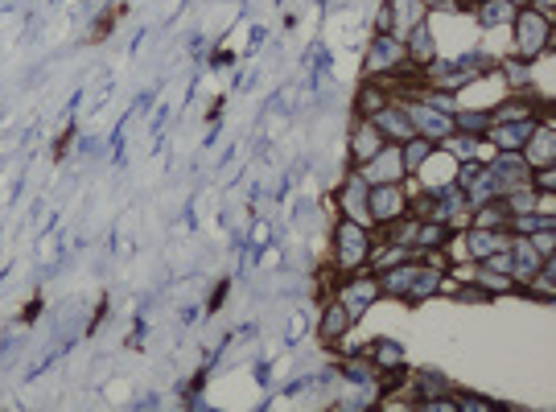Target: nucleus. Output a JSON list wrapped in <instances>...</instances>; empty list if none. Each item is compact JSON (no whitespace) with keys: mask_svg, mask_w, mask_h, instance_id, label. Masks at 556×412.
Returning <instances> with one entry per match:
<instances>
[{"mask_svg":"<svg viewBox=\"0 0 556 412\" xmlns=\"http://www.w3.org/2000/svg\"><path fill=\"white\" fill-rule=\"evenodd\" d=\"M375 252V227H363L355 219H338L334 227V264L342 272H363Z\"/></svg>","mask_w":556,"mask_h":412,"instance_id":"1","label":"nucleus"},{"mask_svg":"<svg viewBox=\"0 0 556 412\" xmlns=\"http://www.w3.org/2000/svg\"><path fill=\"white\" fill-rule=\"evenodd\" d=\"M507 29H511V54H515V58L532 62V58H540L544 50H552V21L540 17L536 9H519L515 21H511Z\"/></svg>","mask_w":556,"mask_h":412,"instance_id":"2","label":"nucleus"},{"mask_svg":"<svg viewBox=\"0 0 556 412\" xmlns=\"http://www.w3.org/2000/svg\"><path fill=\"white\" fill-rule=\"evenodd\" d=\"M404 215H408V186L404 182L371 186V194H367V219H371V227H392Z\"/></svg>","mask_w":556,"mask_h":412,"instance_id":"3","label":"nucleus"},{"mask_svg":"<svg viewBox=\"0 0 556 412\" xmlns=\"http://www.w3.org/2000/svg\"><path fill=\"white\" fill-rule=\"evenodd\" d=\"M408 62L404 54V42L396 38V33H375L371 46H367V75L371 79H388V75H400Z\"/></svg>","mask_w":556,"mask_h":412,"instance_id":"4","label":"nucleus"},{"mask_svg":"<svg viewBox=\"0 0 556 412\" xmlns=\"http://www.w3.org/2000/svg\"><path fill=\"white\" fill-rule=\"evenodd\" d=\"M404 112H408V120H412V128H416V136H425V141H433V145L449 141V136L458 132V128H454V116L429 108L425 99H408V103H404Z\"/></svg>","mask_w":556,"mask_h":412,"instance_id":"5","label":"nucleus"},{"mask_svg":"<svg viewBox=\"0 0 556 412\" xmlns=\"http://www.w3.org/2000/svg\"><path fill=\"white\" fill-rule=\"evenodd\" d=\"M367 194H371V186L363 182V174H359V169H351V174L342 178L338 194H334V206H338V219H355V223L371 227V219H367Z\"/></svg>","mask_w":556,"mask_h":412,"instance_id":"6","label":"nucleus"},{"mask_svg":"<svg viewBox=\"0 0 556 412\" xmlns=\"http://www.w3.org/2000/svg\"><path fill=\"white\" fill-rule=\"evenodd\" d=\"M346 309H351V318L359 322L363 314H367V309L379 301V281H375V272L371 268H363V272H351V281H346L338 293H334Z\"/></svg>","mask_w":556,"mask_h":412,"instance_id":"7","label":"nucleus"},{"mask_svg":"<svg viewBox=\"0 0 556 412\" xmlns=\"http://www.w3.org/2000/svg\"><path fill=\"white\" fill-rule=\"evenodd\" d=\"M359 174L367 186H384V182H408V169L400 161V145H384L371 161L359 165Z\"/></svg>","mask_w":556,"mask_h":412,"instance_id":"8","label":"nucleus"},{"mask_svg":"<svg viewBox=\"0 0 556 412\" xmlns=\"http://www.w3.org/2000/svg\"><path fill=\"white\" fill-rule=\"evenodd\" d=\"M384 145H388V141L379 136V128H375L371 120L359 116V120L351 124V132H346V157H351V169H359L363 161H371Z\"/></svg>","mask_w":556,"mask_h":412,"instance_id":"9","label":"nucleus"},{"mask_svg":"<svg viewBox=\"0 0 556 412\" xmlns=\"http://www.w3.org/2000/svg\"><path fill=\"white\" fill-rule=\"evenodd\" d=\"M371 124L379 128V136H384L388 145H404V141H412L416 136V128H412V120H408V112H404V103H384L375 116H371Z\"/></svg>","mask_w":556,"mask_h":412,"instance_id":"10","label":"nucleus"},{"mask_svg":"<svg viewBox=\"0 0 556 412\" xmlns=\"http://www.w3.org/2000/svg\"><path fill=\"white\" fill-rule=\"evenodd\" d=\"M412 178H421V186L425 190H445V186H454V178H458V157H449L441 145L429 153V161L416 169Z\"/></svg>","mask_w":556,"mask_h":412,"instance_id":"11","label":"nucleus"},{"mask_svg":"<svg viewBox=\"0 0 556 412\" xmlns=\"http://www.w3.org/2000/svg\"><path fill=\"white\" fill-rule=\"evenodd\" d=\"M524 153V161L536 169V165H556V128H552V116H544L536 124V132L528 136V145L519 149Z\"/></svg>","mask_w":556,"mask_h":412,"instance_id":"12","label":"nucleus"},{"mask_svg":"<svg viewBox=\"0 0 556 412\" xmlns=\"http://www.w3.org/2000/svg\"><path fill=\"white\" fill-rule=\"evenodd\" d=\"M404 54H408V62L416 66V71L429 66V62H437V33H433L429 21H421L416 29L404 33Z\"/></svg>","mask_w":556,"mask_h":412,"instance_id":"13","label":"nucleus"},{"mask_svg":"<svg viewBox=\"0 0 556 412\" xmlns=\"http://www.w3.org/2000/svg\"><path fill=\"white\" fill-rule=\"evenodd\" d=\"M384 9H388V17H392V33L404 42V33L408 29H416L421 21H429V5L425 0H384Z\"/></svg>","mask_w":556,"mask_h":412,"instance_id":"14","label":"nucleus"},{"mask_svg":"<svg viewBox=\"0 0 556 412\" xmlns=\"http://www.w3.org/2000/svg\"><path fill=\"white\" fill-rule=\"evenodd\" d=\"M355 326V318H351V309H346L338 297H330L326 305H322V318H318V334L326 338V342H342L346 338V330Z\"/></svg>","mask_w":556,"mask_h":412,"instance_id":"15","label":"nucleus"},{"mask_svg":"<svg viewBox=\"0 0 556 412\" xmlns=\"http://www.w3.org/2000/svg\"><path fill=\"white\" fill-rule=\"evenodd\" d=\"M540 264H544V256L528 244V235H511V277L519 281V289H524V281L532 277Z\"/></svg>","mask_w":556,"mask_h":412,"instance_id":"16","label":"nucleus"},{"mask_svg":"<svg viewBox=\"0 0 556 412\" xmlns=\"http://www.w3.org/2000/svg\"><path fill=\"white\" fill-rule=\"evenodd\" d=\"M515 5H507V0H474V17L482 29H507L515 21Z\"/></svg>","mask_w":556,"mask_h":412,"instance_id":"17","label":"nucleus"},{"mask_svg":"<svg viewBox=\"0 0 556 412\" xmlns=\"http://www.w3.org/2000/svg\"><path fill=\"white\" fill-rule=\"evenodd\" d=\"M367 359L379 367V375L404 371V347H400V342H392V338H375L371 351H367Z\"/></svg>","mask_w":556,"mask_h":412,"instance_id":"18","label":"nucleus"},{"mask_svg":"<svg viewBox=\"0 0 556 412\" xmlns=\"http://www.w3.org/2000/svg\"><path fill=\"white\" fill-rule=\"evenodd\" d=\"M511 223V211H507V202L503 198H491V202H482L470 211V227H491V231H507Z\"/></svg>","mask_w":556,"mask_h":412,"instance_id":"19","label":"nucleus"},{"mask_svg":"<svg viewBox=\"0 0 556 412\" xmlns=\"http://www.w3.org/2000/svg\"><path fill=\"white\" fill-rule=\"evenodd\" d=\"M474 285H482L491 297H507V293H515L519 289V281L511 277V272H495V268H482V264H474Z\"/></svg>","mask_w":556,"mask_h":412,"instance_id":"20","label":"nucleus"},{"mask_svg":"<svg viewBox=\"0 0 556 412\" xmlns=\"http://www.w3.org/2000/svg\"><path fill=\"white\" fill-rule=\"evenodd\" d=\"M454 128L466 136H486V128H491V108H458Z\"/></svg>","mask_w":556,"mask_h":412,"instance_id":"21","label":"nucleus"},{"mask_svg":"<svg viewBox=\"0 0 556 412\" xmlns=\"http://www.w3.org/2000/svg\"><path fill=\"white\" fill-rule=\"evenodd\" d=\"M437 145L433 141H425V136H412V141H404L400 145V161H404V169H408V178L416 174V169H421L425 161H429V153H433Z\"/></svg>","mask_w":556,"mask_h":412,"instance_id":"22","label":"nucleus"},{"mask_svg":"<svg viewBox=\"0 0 556 412\" xmlns=\"http://www.w3.org/2000/svg\"><path fill=\"white\" fill-rule=\"evenodd\" d=\"M384 103H392V95H388L384 87H379V83L371 79V83L359 91V103H355V108H359V116H363V120H371L379 108H384Z\"/></svg>","mask_w":556,"mask_h":412,"instance_id":"23","label":"nucleus"},{"mask_svg":"<svg viewBox=\"0 0 556 412\" xmlns=\"http://www.w3.org/2000/svg\"><path fill=\"white\" fill-rule=\"evenodd\" d=\"M342 375H346V380H351V384H375L379 380V367L371 363V359H346L342 363Z\"/></svg>","mask_w":556,"mask_h":412,"instance_id":"24","label":"nucleus"},{"mask_svg":"<svg viewBox=\"0 0 556 412\" xmlns=\"http://www.w3.org/2000/svg\"><path fill=\"white\" fill-rule=\"evenodd\" d=\"M528 244H532L544 260H552V256H556V227H540V231H532V235H528Z\"/></svg>","mask_w":556,"mask_h":412,"instance_id":"25","label":"nucleus"},{"mask_svg":"<svg viewBox=\"0 0 556 412\" xmlns=\"http://www.w3.org/2000/svg\"><path fill=\"white\" fill-rule=\"evenodd\" d=\"M532 190L556 194V165H536V169H532Z\"/></svg>","mask_w":556,"mask_h":412,"instance_id":"26","label":"nucleus"},{"mask_svg":"<svg viewBox=\"0 0 556 412\" xmlns=\"http://www.w3.org/2000/svg\"><path fill=\"white\" fill-rule=\"evenodd\" d=\"M458 297H462V301H470V305H482V301H491V293H486L482 285H462V289H458Z\"/></svg>","mask_w":556,"mask_h":412,"instance_id":"27","label":"nucleus"},{"mask_svg":"<svg viewBox=\"0 0 556 412\" xmlns=\"http://www.w3.org/2000/svg\"><path fill=\"white\" fill-rule=\"evenodd\" d=\"M429 9H445V13H458V9H474V0H425Z\"/></svg>","mask_w":556,"mask_h":412,"instance_id":"28","label":"nucleus"},{"mask_svg":"<svg viewBox=\"0 0 556 412\" xmlns=\"http://www.w3.org/2000/svg\"><path fill=\"white\" fill-rule=\"evenodd\" d=\"M524 9H536L540 17H548V21H552V17H556V0H528Z\"/></svg>","mask_w":556,"mask_h":412,"instance_id":"29","label":"nucleus"},{"mask_svg":"<svg viewBox=\"0 0 556 412\" xmlns=\"http://www.w3.org/2000/svg\"><path fill=\"white\" fill-rule=\"evenodd\" d=\"M507 5H515V9H524V5H528V0H507Z\"/></svg>","mask_w":556,"mask_h":412,"instance_id":"30","label":"nucleus"}]
</instances>
